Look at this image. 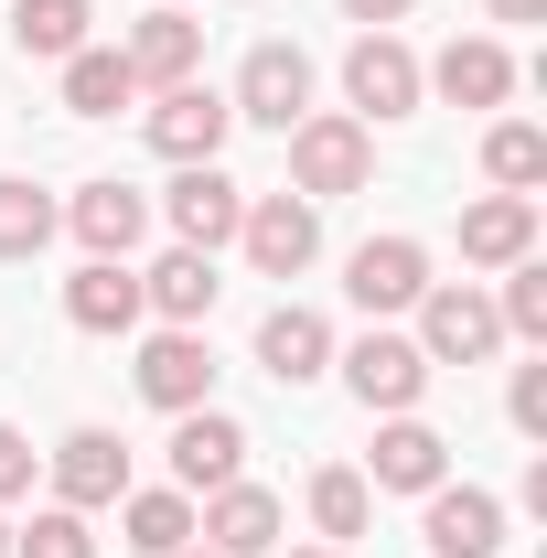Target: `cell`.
Returning <instances> with one entry per match:
<instances>
[{"instance_id": "cell-1", "label": "cell", "mask_w": 547, "mask_h": 558, "mask_svg": "<svg viewBox=\"0 0 547 558\" xmlns=\"http://www.w3.org/2000/svg\"><path fill=\"white\" fill-rule=\"evenodd\" d=\"M290 140V194H312V205H333V194H365V172H376V130L365 119H301V130H279Z\"/></svg>"}, {"instance_id": "cell-2", "label": "cell", "mask_w": 547, "mask_h": 558, "mask_svg": "<svg viewBox=\"0 0 547 558\" xmlns=\"http://www.w3.org/2000/svg\"><path fill=\"white\" fill-rule=\"evenodd\" d=\"M236 247H247L258 279H301L312 258H323V205H312V194H247Z\"/></svg>"}, {"instance_id": "cell-3", "label": "cell", "mask_w": 547, "mask_h": 558, "mask_svg": "<svg viewBox=\"0 0 547 558\" xmlns=\"http://www.w3.org/2000/svg\"><path fill=\"white\" fill-rule=\"evenodd\" d=\"M429 365H483V354L505 344V323H494V301H483L473 279H429L418 290V333H409Z\"/></svg>"}, {"instance_id": "cell-4", "label": "cell", "mask_w": 547, "mask_h": 558, "mask_svg": "<svg viewBox=\"0 0 547 558\" xmlns=\"http://www.w3.org/2000/svg\"><path fill=\"white\" fill-rule=\"evenodd\" d=\"M226 108L258 119V130H301V119H312V54H301V44H247Z\"/></svg>"}, {"instance_id": "cell-5", "label": "cell", "mask_w": 547, "mask_h": 558, "mask_svg": "<svg viewBox=\"0 0 547 558\" xmlns=\"http://www.w3.org/2000/svg\"><path fill=\"white\" fill-rule=\"evenodd\" d=\"M343 387H354V409L409 418L418 398H429V354H418L409 333H365V344H343Z\"/></svg>"}, {"instance_id": "cell-6", "label": "cell", "mask_w": 547, "mask_h": 558, "mask_svg": "<svg viewBox=\"0 0 547 558\" xmlns=\"http://www.w3.org/2000/svg\"><path fill=\"white\" fill-rule=\"evenodd\" d=\"M279 526H290V515H279V494L247 484V473H236V484H215L205 505H194V537H205L215 558H279Z\"/></svg>"}, {"instance_id": "cell-7", "label": "cell", "mask_w": 547, "mask_h": 558, "mask_svg": "<svg viewBox=\"0 0 547 558\" xmlns=\"http://www.w3.org/2000/svg\"><path fill=\"white\" fill-rule=\"evenodd\" d=\"M130 376H139V398H150L161 418H183V409H205V398H215V354H205L194 323H161V333L139 344Z\"/></svg>"}, {"instance_id": "cell-8", "label": "cell", "mask_w": 547, "mask_h": 558, "mask_svg": "<svg viewBox=\"0 0 547 558\" xmlns=\"http://www.w3.org/2000/svg\"><path fill=\"white\" fill-rule=\"evenodd\" d=\"M119 54H130V75L150 86V97H161V86H194V65H205V22H194L183 0H150Z\"/></svg>"}, {"instance_id": "cell-9", "label": "cell", "mask_w": 547, "mask_h": 558, "mask_svg": "<svg viewBox=\"0 0 547 558\" xmlns=\"http://www.w3.org/2000/svg\"><path fill=\"white\" fill-rule=\"evenodd\" d=\"M139 130H150V150H161V161L183 172V161H215V150H226V130H236V108H226L215 86H161Z\"/></svg>"}, {"instance_id": "cell-10", "label": "cell", "mask_w": 547, "mask_h": 558, "mask_svg": "<svg viewBox=\"0 0 547 558\" xmlns=\"http://www.w3.org/2000/svg\"><path fill=\"white\" fill-rule=\"evenodd\" d=\"M343 290H354V312H418V290H429V247L418 236H365L354 258H343Z\"/></svg>"}, {"instance_id": "cell-11", "label": "cell", "mask_w": 547, "mask_h": 558, "mask_svg": "<svg viewBox=\"0 0 547 558\" xmlns=\"http://www.w3.org/2000/svg\"><path fill=\"white\" fill-rule=\"evenodd\" d=\"M236 473H247V429L215 409V398L172 418V494H215V484H236Z\"/></svg>"}, {"instance_id": "cell-12", "label": "cell", "mask_w": 547, "mask_h": 558, "mask_svg": "<svg viewBox=\"0 0 547 558\" xmlns=\"http://www.w3.org/2000/svg\"><path fill=\"white\" fill-rule=\"evenodd\" d=\"M343 97H354V119H409V108H418V54L398 44V33H354Z\"/></svg>"}, {"instance_id": "cell-13", "label": "cell", "mask_w": 547, "mask_h": 558, "mask_svg": "<svg viewBox=\"0 0 547 558\" xmlns=\"http://www.w3.org/2000/svg\"><path fill=\"white\" fill-rule=\"evenodd\" d=\"M161 215H172V247H205V258H215V247L236 236L247 194H236L215 161H183V172H172V194H161Z\"/></svg>"}, {"instance_id": "cell-14", "label": "cell", "mask_w": 547, "mask_h": 558, "mask_svg": "<svg viewBox=\"0 0 547 558\" xmlns=\"http://www.w3.org/2000/svg\"><path fill=\"white\" fill-rule=\"evenodd\" d=\"M119 494H130V451H119V429H65V440H54V505L97 515V505H119Z\"/></svg>"}, {"instance_id": "cell-15", "label": "cell", "mask_w": 547, "mask_h": 558, "mask_svg": "<svg viewBox=\"0 0 547 558\" xmlns=\"http://www.w3.org/2000/svg\"><path fill=\"white\" fill-rule=\"evenodd\" d=\"M429 558H494L505 548V505L483 484H429V515H418Z\"/></svg>"}, {"instance_id": "cell-16", "label": "cell", "mask_w": 547, "mask_h": 558, "mask_svg": "<svg viewBox=\"0 0 547 558\" xmlns=\"http://www.w3.org/2000/svg\"><path fill=\"white\" fill-rule=\"evenodd\" d=\"M365 484L376 494H429V484H451V440H440V429H429V418H387V429H376V462H365Z\"/></svg>"}, {"instance_id": "cell-17", "label": "cell", "mask_w": 547, "mask_h": 558, "mask_svg": "<svg viewBox=\"0 0 547 558\" xmlns=\"http://www.w3.org/2000/svg\"><path fill=\"white\" fill-rule=\"evenodd\" d=\"M418 86H440L451 108H505L515 97V54L494 33H462V44H440V65H418Z\"/></svg>"}, {"instance_id": "cell-18", "label": "cell", "mask_w": 547, "mask_h": 558, "mask_svg": "<svg viewBox=\"0 0 547 558\" xmlns=\"http://www.w3.org/2000/svg\"><path fill=\"white\" fill-rule=\"evenodd\" d=\"M462 258L473 269L537 258V194H483V205H462Z\"/></svg>"}, {"instance_id": "cell-19", "label": "cell", "mask_w": 547, "mask_h": 558, "mask_svg": "<svg viewBox=\"0 0 547 558\" xmlns=\"http://www.w3.org/2000/svg\"><path fill=\"white\" fill-rule=\"evenodd\" d=\"M258 365H269L279 387H312V376L333 365V323H323L312 301H279L269 323H258Z\"/></svg>"}, {"instance_id": "cell-20", "label": "cell", "mask_w": 547, "mask_h": 558, "mask_svg": "<svg viewBox=\"0 0 547 558\" xmlns=\"http://www.w3.org/2000/svg\"><path fill=\"white\" fill-rule=\"evenodd\" d=\"M65 226H75V247H86V258H130L139 236H150V205H139L130 183H75Z\"/></svg>"}, {"instance_id": "cell-21", "label": "cell", "mask_w": 547, "mask_h": 558, "mask_svg": "<svg viewBox=\"0 0 547 558\" xmlns=\"http://www.w3.org/2000/svg\"><path fill=\"white\" fill-rule=\"evenodd\" d=\"M65 323L75 333H130L139 323V269L130 258H86V269L65 279Z\"/></svg>"}, {"instance_id": "cell-22", "label": "cell", "mask_w": 547, "mask_h": 558, "mask_svg": "<svg viewBox=\"0 0 547 558\" xmlns=\"http://www.w3.org/2000/svg\"><path fill=\"white\" fill-rule=\"evenodd\" d=\"M215 290H226V279H215L205 247H172V258H150V269H139V312H161V323H205Z\"/></svg>"}, {"instance_id": "cell-23", "label": "cell", "mask_w": 547, "mask_h": 558, "mask_svg": "<svg viewBox=\"0 0 547 558\" xmlns=\"http://www.w3.org/2000/svg\"><path fill=\"white\" fill-rule=\"evenodd\" d=\"M119 548L139 558H172V548H194V494H119Z\"/></svg>"}, {"instance_id": "cell-24", "label": "cell", "mask_w": 547, "mask_h": 558, "mask_svg": "<svg viewBox=\"0 0 547 558\" xmlns=\"http://www.w3.org/2000/svg\"><path fill=\"white\" fill-rule=\"evenodd\" d=\"M130 97H139V75H130V54H119V44L65 54V108H75V119H119Z\"/></svg>"}, {"instance_id": "cell-25", "label": "cell", "mask_w": 547, "mask_h": 558, "mask_svg": "<svg viewBox=\"0 0 547 558\" xmlns=\"http://www.w3.org/2000/svg\"><path fill=\"white\" fill-rule=\"evenodd\" d=\"M86 0H11V44L33 54V65H65V54H86Z\"/></svg>"}, {"instance_id": "cell-26", "label": "cell", "mask_w": 547, "mask_h": 558, "mask_svg": "<svg viewBox=\"0 0 547 558\" xmlns=\"http://www.w3.org/2000/svg\"><path fill=\"white\" fill-rule=\"evenodd\" d=\"M54 226H65V205L33 194V172H0V258H44Z\"/></svg>"}, {"instance_id": "cell-27", "label": "cell", "mask_w": 547, "mask_h": 558, "mask_svg": "<svg viewBox=\"0 0 547 558\" xmlns=\"http://www.w3.org/2000/svg\"><path fill=\"white\" fill-rule=\"evenodd\" d=\"M483 172H494L505 194H537L547 183V130L537 119H494V130H483Z\"/></svg>"}, {"instance_id": "cell-28", "label": "cell", "mask_w": 547, "mask_h": 558, "mask_svg": "<svg viewBox=\"0 0 547 558\" xmlns=\"http://www.w3.org/2000/svg\"><path fill=\"white\" fill-rule=\"evenodd\" d=\"M365 515H376V484H365L354 462H323V473H312V526L343 548V537H365Z\"/></svg>"}, {"instance_id": "cell-29", "label": "cell", "mask_w": 547, "mask_h": 558, "mask_svg": "<svg viewBox=\"0 0 547 558\" xmlns=\"http://www.w3.org/2000/svg\"><path fill=\"white\" fill-rule=\"evenodd\" d=\"M494 323H505V333H526V344H547V269H537V258H515V269H505Z\"/></svg>"}, {"instance_id": "cell-30", "label": "cell", "mask_w": 547, "mask_h": 558, "mask_svg": "<svg viewBox=\"0 0 547 558\" xmlns=\"http://www.w3.org/2000/svg\"><path fill=\"white\" fill-rule=\"evenodd\" d=\"M11 558H97V537H86V515H75V505H44V515L11 537Z\"/></svg>"}, {"instance_id": "cell-31", "label": "cell", "mask_w": 547, "mask_h": 558, "mask_svg": "<svg viewBox=\"0 0 547 558\" xmlns=\"http://www.w3.org/2000/svg\"><path fill=\"white\" fill-rule=\"evenodd\" d=\"M505 418H515L526 440H547V365H515V387H505Z\"/></svg>"}, {"instance_id": "cell-32", "label": "cell", "mask_w": 547, "mask_h": 558, "mask_svg": "<svg viewBox=\"0 0 547 558\" xmlns=\"http://www.w3.org/2000/svg\"><path fill=\"white\" fill-rule=\"evenodd\" d=\"M22 494H33V440L0 418V505H22Z\"/></svg>"}, {"instance_id": "cell-33", "label": "cell", "mask_w": 547, "mask_h": 558, "mask_svg": "<svg viewBox=\"0 0 547 558\" xmlns=\"http://www.w3.org/2000/svg\"><path fill=\"white\" fill-rule=\"evenodd\" d=\"M343 11H354V22H365V33H387V22H409L418 0H343Z\"/></svg>"}, {"instance_id": "cell-34", "label": "cell", "mask_w": 547, "mask_h": 558, "mask_svg": "<svg viewBox=\"0 0 547 558\" xmlns=\"http://www.w3.org/2000/svg\"><path fill=\"white\" fill-rule=\"evenodd\" d=\"M483 11H494V22H537L547 0H483Z\"/></svg>"}, {"instance_id": "cell-35", "label": "cell", "mask_w": 547, "mask_h": 558, "mask_svg": "<svg viewBox=\"0 0 547 558\" xmlns=\"http://www.w3.org/2000/svg\"><path fill=\"white\" fill-rule=\"evenodd\" d=\"M290 558H343V548H290Z\"/></svg>"}, {"instance_id": "cell-36", "label": "cell", "mask_w": 547, "mask_h": 558, "mask_svg": "<svg viewBox=\"0 0 547 558\" xmlns=\"http://www.w3.org/2000/svg\"><path fill=\"white\" fill-rule=\"evenodd\" d=\"M172 558H215V548H172Z\"/></svg>"}, {"instance_id": "cell-37", "label": "cell", "mask_w": 547, "mask_h": 558, "mask_svg": "<svg viewBox=\"0 0 547 558\" xmlns=\"http://www.w3.org/2000/svg\"><path fill=\"white\" fill-rule=\"evenodd\" d=\"M0 558H11V526H0Z\"/></svg>"}]
</instances>
